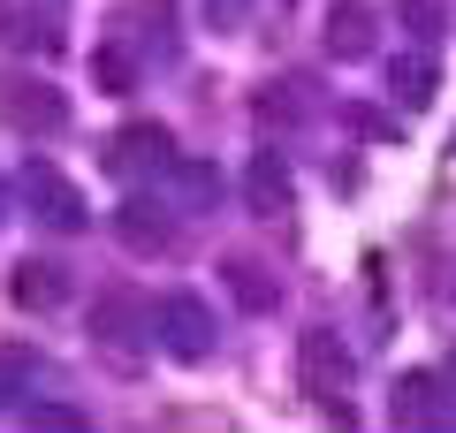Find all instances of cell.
Listing matches in <instances>:
<instances>
[{
    "instance_id": "obj_7",
    "label": "cell",
    "mask_w": 456,
    "mask_h": 433,
    "mask_svg": "<svg viewBox=\"0 0 456 433\" xmlns=\"http://www.w3.org/2000/svg\"><path fill=\"white\" fill-rule=\"evenodd\" d=\"M373 31H380V16L365 0H335L320 16V46L335 53V61H365V53H373Z\"/></svg>"
},
{
    "instance_id": "obj_13",
    "label": "cell",
    "mask_w": 456,
    "mask_h": 433,
    "mask_svg": "<svg viewBox=\"0 0 456 433\" xmlns=\"http://www.w3.org/2000/svg\"><path fill=\"white\" fill-rule=\"evenodd\" d=\"M221 282H228V297H236L244 312H274V297H281V282L259 266V258H228Z\"/></svg>"
},
{
    "instance_id": "obj_4",
    "label": "cell",
    "mask_w": 456,
    "mask_h": 433,
    "mask_svg": "<svg viewBox=\"0 0 456 433\" xmlns=\"http://www.w3.org/2000/svg\"><path fill=\"white\" fill-rule=\"evenodd\" d=\"M145 335H152V305H145V297H130V289H99V297H92V342H99V350L130 357Z\"/></svg>"
},
{
    "instance_id": "obj_6",
    "label": "cell",
    "mask_w": 456,
    "mask_h": 433,
    "mask_svg": "<svg viewBox=\"0 0 456 433\" xmlns=\"http://www.w3.org/2000/svg\"><path fill=\"white\" fill-rule=\"evenodd\" d=\"M167 160H175V137H167L160 122H130V129H114V144H107V167H114V176H137V167L167 176Z\"/></svg>"
},
{
    "instance_id": "obj_15",
    "label": "cell",
    "mask_w": 456,
    "mask_h": 433,
    "mask_svg": "<svg viewBox=\"0 0 456 433\" xmlns=\"http://www.w3.org/2000/svg\"><path fill=\"white\" fill-rule=\"evenodd\" d=\"M38 372V350H23V342H0V411H16V396L31 388Z\"/></svg>"
},
{
    "instance_id": "obj_3",
    "label": "cell",
    "mask_w": 456,
    "mask_h": 433,
    "mask_svg": "<svg viewBox=\"0 0 456 433\" xmlns=\"http://www.w3.org/2000/svg\"><path fill=\"white\" fill-rule=\"evenodd\" d=\"M0 122L16 129V137H61L69 99L53 92L46 77H31V69H8V77H0Z\"/></svg>"
},
{
    "instance_id": "obj_9",
    "label": "cell",
    "mask_w": 456,
    "mask_h": 433,
    "mask_svg": "<svg viewBox=\"0 0 456 433\" xmlns=\"http://www.w3.org/2000/svg\"><path fill=\"white\" fill-rule=\"evenodd\" d=\"M114 236H122V251H137V258H167V251H175V221H167V206H145V198H130V206L114 213Z\"/></svg>"
},
{
    "instance_id": "obj_2",
    "label": "cell",
    "mask_w": 456,
    "mask_h": 433,
    "mask_svg": "<svg viewBox=\"0 0 456 433\" xmlns=\"http://www.w3.org/2000/svg\"><path fill=\"white\" fill-rule=\"evenodd\" d=\"M152 335H160V350L175 357V365H206L213 342H221V327H213V305H206V297L167 289L160 305H152Z\"/></svg>"
},
{
    "instance_id": "obj_19",
    "label": "cell",
    "mask_w": 456,
    "mask_h": 433,
    "mask_svg": "<svg viewBox=\"0 0 456 433\" xmlns=\"http://www.w3.org/2000/svg\"><path fill=\"white\" fill-rule=\"evenodd\" d=\"M403 16L419 38H441V0H403Z\"/></svg>"
},
{
    "instance_id": "obj_20",
    "label": "cell",
    "mask_w": 456,
    "mask_h": 433,
    "mask_svg": "<svg viewBox=\"0 0 456 433\" xmlns=\"http://www.w3.org/2000/svg\"><path fill=\"white\" fill-rule=\"evenodd\" d=\"M441 380H449V396H456V350H449V365H441Z\"/></svg>"
},
{
    "instance_id": "obj_5",
    "label": "cell",
    "mask_w": 456,
    "mask_h": 433,
    "mask_svg": "<svg viewBox=\"0 0 456 433\" xmlns=\"http://www.w3.org/2000/svg\"><path fill=\"white\" fill-rule=\"evenodd\" d=\"M23 206H31V221H46L53 236H77V228H84V191L69 176H53L46 160L23 167Z\"/></svg>"
},
{
    "instance_id": "obj_8",
    "label": "cell",
    "mask_w": 456,
    "mask_h": 433,
    "mask_svg": "<svg viewBox=\"0 0 456 433\" xmlns=\"http://www.w3.org/2000/svg\"><path fill=\"white\" fill-rule=\"evenodd\" d=\"M244 206L259 213V221H274V213L297 206V176H289L281 152H251V167H244Z\"/></svg>"
},
{
    "instance_id": "obj_10",
    "label": "cell",
    "mask_w": 456,
    "mask_h": 433,
    "mask_svg": "<svg viewBox=\"0 0 456 433\" xmlns=\"http://www.w3.org/2000/svg\"><path fill=\"white\" fill-rule=\"evenodd\" d=\"M8 305H16V312H61L69 305V266H53V258H23V266L8 274Z\"/></svg>"
},
{
    "instance_id": "obj_12",
    "label": "cell",
    "mask_w": 456,
    "mask_h": 433,
    "mask_svg": "<svg viewBox=\"0 0 456 433\" xmlns=\"http://www.w3.org/2000/svg\"><path fill=\"white\" fill-rule=\"evenodd\" d=\"M388 92L403 99L411 114H419V107H434V92H441V69H434V53H395V61H388Z\"/></svg>"
},
{
    "instance_id": "obj_11",
    "label": "cell",
    "mask_w": 456,
    "mask_h": 433,
    "mask_svg": "<svg viewBox=\"0 0 456 433\" xmlns=\"http://www.w3.org/2000/svg\"><path fill=\"white\" fill-rule=\"evenodd\" d=\"M449 403H456V396H449V380H441V372H403V380H395V403H388V411L403 418V426H434Z\"/></svg>"
},
{
    "instance_id": "obj_17",
    "label": "cell",
    "mask_w": 456,
    "mask_h": 433,
    "mask_svg": "<svg viewBox=\"0 0 456 433\" xmlns=\"http://www.w3.org/2000/svg\"><path fill=\"white\" fill-rule=\"evenodd\" d=\"M23 426H46V433H77L84 411H69V403H23Z\"/></svg>"
},
{
    "instance_id": "obj_18",
    "label": "cell",
    "mask_w": 456,
    "mask_h": 433,
    "mask_svg": "<svg viewBox=\"0 0 456 433\" xmlns=\"http://www.w3.org/2000/svg\"><path fill=\"white\" fill-rule=\"evenodd\" d=\"M244 16H251V0H206V23H213V31H244Z\"/></svg>"
},
{
    "instance_id": "obj_1",
    "label": "cell",
    "mask_w": 456,
    "mask_h": 433,
    "mask_svg": "<svg viewBox=\"0 0 456 433\" xmlns=\"http://www.w3.org/2000/svg\"><path fill=\"white\" fill-rule=\"evenodd\" d=\"M350 380H358V365H350L342 335H335V327H305V335H297V388H305V403L350 426V403H342Z\"/></svg>"
},
{
    "instance_id": "obj_14",
    "label": "cell",
    "mask_w": 456,
    "mask_h": 433,
    "mask_svg": "<svg viewBox=\"0 0 456 433\" xmlns=\"http://www.w3.org/2000/svg\"><path fill=\"white\" fill-rule=\"evenodd\" d=\"M167 176H175L183 206H213L221 198V167H206V160H167Z\"/></svg>"
},
{
    "instance_id": "obj_16",
    "label": "cell",
    "mask_w": 456,
    "mask_h": 433,
    "mask_svg": "<svg viewBox=\"0 0 456 433\" xmlns=\"http://www.w3.org/2000/svg\"><path fill=\"white\" fill-rule=\"evenodd\" d=\"M92 77L107 84V92H130V84H137V61H130L122 46H99V53H92Z\"/></svg>"
}]
</instances>
